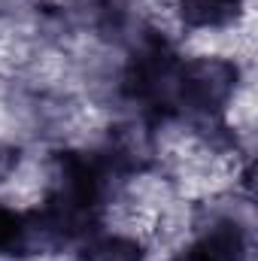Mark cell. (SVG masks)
<instances>
[{"label": "cell", "instance_id": "6da1fadb", "mask_svg": "<svg viewBox=\"0 0 258 261\" xmlns=\"http://www.w3.org/2000/svg\"><path fill=\"white\" fill-rule=\"evenodd\" d=\"M237 88V67L222 58H197L179 67L176 73V97L194 113H216L228 103Z\"/></svg>", "mask_w": 258, "mask_h": 261}, {"label": "cell", "instance_id": "7a4b0ae2", "mask_svg": "<svg viewBox=\"0 0 258 261\" xmlns=\"http://www.w3.org/2000/svg\"><path fill=\"white\" fill-rule=\"evenodd\" d=\"M243 0H179V18L189 28H228L240 18Z\"/></svg>", "mask_w": 258, "mask_h": 261}, {"label": "cell", "instance_id": "3957f363", "mask_svg": "<svg viewBox=\"0 0 258 261\" xmlns=\"http://www.w3.org/2000/svg\"><path fill=\"white\" fill-rule=\"evenodd\" d=\"M79 261H143V246L131 237L107 234L88 240L79 252Z\"/></svg>", "mask_w": 258, "mask_h": 261}, {"label": "cell", "instance_id": "277c9868", "mask_svg": "<svg viewBox=\"0 0 258 261\" xmlns=\"http://www.w3.org/2000/svg\"><path fill=\"white\" fill-rule=\"evenodd\" d=\"M21 234H24V225H21V219H18L12 210H6V206L0 203V249H9V246H15Z\"/></svg>", "mask_w": 258, "mask_h": 261}, {"label": "cell", "instance_id": "5b68a950", "mask_svg": "<svg viewBox=\"0 0 258 261\" xmlns=\"http://www.w3.org/2000/svg\"><path fill=\"white\" fill-rule=\"evenodd\" d=\"M173 261H222V258H216L203 243H197V246H192L189 252H183L179 258H173Z\"/></svg>", "mask_w": 258, "mask_h": 261}, {"label": "cell", "instance_id": "8992f818", "mask_svg": "<svg viewBox=\"0 0 258 261\" xmlns=\"http://www.w3.org/2000/svg\"><path fill=\"white\" fill-rule=\"evenodd\" d=\"M15 161H18V152H12V149H3V146H0V179H3V176H9V170L15 167Z\"/></svg>", "mask_w": 258, "mask_h": 261}]
</instances>
